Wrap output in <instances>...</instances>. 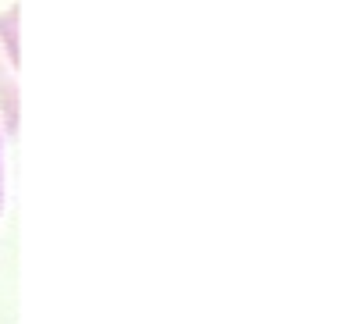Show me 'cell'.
<instances>
[{
  "instance_id": "7a4b0ae2",
  "label": "cell",
  "mask_w": 364,
  "mask_h": 324,
  "mask_svg": "<svg viewBox=\"0 0 364 324\" xmlns=\"http://www.w3.org/2000/svg\"><path fill=\"white\" fill-rule=\"evenodd\" d=\"M4 125H0V211H4Z\"/></svg>"
},
{
  "instance_id": "6da1fadb",
  "label": "cell",
  "mask_w": 364,
  "mask_h": 324,
  "mask_svg": "<svg viewBox=\"0 0 364 324\" xmlns=\"http://www.w3.org/2000/svg\"><path fill=\"white\" fill-rule=\"evenodd\" d=\"M15 43L11 36L0 40V107H4V135L15 132Z\"/></svg>"
}]
</instances>
